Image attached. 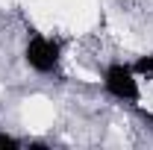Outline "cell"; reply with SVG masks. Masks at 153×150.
<instances>
[{"mask_svg": "<svg viewBox=\"0 0 153 150\" xmlns=\"http://www.w3.org/2000/svg\"><path fill=\"white\" fill-rule=\"evenodd\" d=\"M133 71H135V74H141V76H147V79H153V56H141L138 62H135Z\"/></svg>", "mask_w": 153, "mask_h": 150, "instance_id": "obj_3", "label": "cell"}, {"mask_svg": "<svg viewBox=\"0 0 153 150\" xmlns=\"http://www.w3.org/2000/svg\"><path fill=\"white\" fill-rule=\"evenodd\" d=\"M103 88L112 94L115 100H138L141 88H138V76L130 65L115 62L103 71Z\"/></svg>", "mask_w": 153, "mask_h": 150, "instance_id": "obj_1", "label": "cell"}, {"mask_svg": "<svg viewBox=\"0 0 153 150\" xmlns=\"http://www.w3.org/2000/svg\"><path fill=\"white\" fill-rule=\"evenodd\" d=\"M15 147H21L18 138L9 135V132H0V150H15Z\"/></svg>", "mask_w": 153, "mask_h": 150, "instance_id": "obj_4", "label": "cell"}, {"mask_svg": "<svg viewBox=\"0 0 153 150\" xmlns=\"http://www.w3.org/2000/svg\"><path fill=\"white\" fill-rule=\"evenodd\" d=\"M59 44L53 38H44V36H33L27 41V50H24V59H27V65L36 71V74H53L59 68Z\"/></svg>", "mask_w": 153, "mask_h": 150, "instance_id": "obj_2", "label": "cell"}, {"mask_svg": "<svg viewBox=\"0 0 153 150\" xmlns=\"http://www.w3.org/2000/svg\"><path fill=\"white\" fill-rule=\"evenodd\" d=\"M147 118H150V124H153V112H150V115H147Z\"/></svg>", "mask_w": 153, "mask_h": 150, "instance_id": "obj_5", "label": "cell"}]
</instances>
